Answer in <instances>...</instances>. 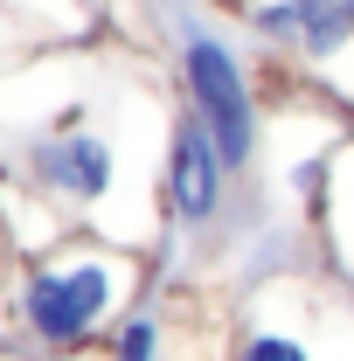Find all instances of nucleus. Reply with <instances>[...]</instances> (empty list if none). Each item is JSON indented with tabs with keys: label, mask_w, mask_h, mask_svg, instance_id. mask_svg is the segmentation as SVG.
Instances as JSON below:
<instances>
[{
	"label": "nucleus",
	"mask_w": 354,
	"mask_h": 361,
	"mask_svg": "<svg viewBox=\"0 0 354 361\" xmlns=\"http://www.w3.org/2000/svg\"><path fill=\"white\" fill-rule=\"evenodd\" d=\"M250 35L264 49L299 56V70L319 84V97L354 111V0H257Z\"/></svg>",
	"instance_id": "4"
},
{
	"label": "nucleus",
	"mask_w": 354,
	"mask_h": 361,
	"mask_svg": "<svg viewBox=\"0 0 354 361\" xmlns=\"http://www.w3.org/2000/svg\"><path fill=\"white\" fill-rule=\"evenodd\" d=\"M306 216H312V243H319V271L354 292V139L334 153Z\"/></svg>",
	"instance_id": "7"
},
{
	"label": "nucleus",
	"mask_w": 354,
	"mask_h": 361,
	"mask_svg": "<svg viewBox=\"0 0 354 361\" xmlns=\"http://www.w3.org/2000/svg\"><path fill=\"white\" fill-rule=\"evenodd\" d=\"M229 160L216 153V139L209 126L181 104L174 126H167V160H160V202H167V223L188 229V236H202V229H216L229 216Z\"/></svg>",
	"instance_id": "5"
},
{
	"label": "nucleus",
	"mask_w": 354,
	"mask_h": 361,
	"mask_svg": "<svg viewBox=\"0 0 354 361\" xmlns=\"http://www.w3.org/2000/svg\"><path fill=\"white\" fill-rule=\"evenodd\" d=\"M160 348H167L160 313H118V326H111V361H160Z\"/></svg>",
	"instance_id": "8"
},
{
	"label": "nucleus",
	"mask_w": 354,
	"mask_h": 361,
	"mask_svg": "<svg viewBox=\"0 0 354 361\" xmlns=\"http://www.w3.org/2000/svg\"><path fill=\"white\" fill-rule=\"evenodd\" d=\"M126 285H133V271L111 250H77V257L35 264L21 285V326L42 348H84L97 326H118Z\"/></svg>",
	"instance_id": "3"
},
{
	"label": "nucleus",
	"mask_w": 354,
	"mask_h": 361,
	"mask_svg": "<svg viewBox=\"0 0 354 361\" xmlns=\"http://www.w3.org/2000/svg\"><path fill=\"white\" fill-rule=\"evenodd\" d=\"M181 97L209 126L216 153L229 160V174L243 180L257 167V153H264V104H257V84H250L236 42L222 28H209V21L181 28Z\"/></svg>",
	"instance_id": "2"
},
{
	"label": "nucleus",
	"mask_w": 354,
	"mask_h": 361,
	"mask_svg": "<svg viewBox=\"0 0 354 361\" xmlns=\"http://www.w3.org/2000/svg\"><path fill=\"white\" fill-rule=\"evenodd\" d=\"M28 174L42 180L56 202L97 209V202L118 188V146L104 133H90V126H63V133H49V139L28 146Z\"/></svg>",
	"instance_id": "6"
},
{
	"label": "nucleus",
	"mask_w": 354,
	"mask_h": 361,
	"mask_svg": "<svg viewBox=\"0 0 354 361\" xmlns=\"http://www.w3.org/2000/svg\"><path fill=\"white\" fill-rule=\"evenodd\" d=\"M222 361H354V292L326 271L271 278L264 313L243 319Z\"/></svg>",
	"instance_id": "1"
}]
</instances>
